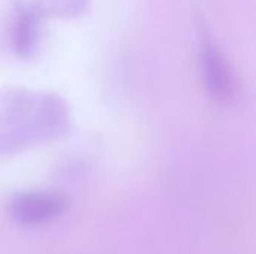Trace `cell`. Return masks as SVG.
Segmentation results:
<instances>
[{
	"label": "cell",
	"mask_w": 256,
	"mask_h": 254,
	"mask_svg": "<svg viewBox=\"0 0 256 254\" xmlns=\"http://www.w3.org/2000/svg\"><path fill=\"white\" fill-rule=\"evenodd\" d=\"M70 126L66 102L51 93L0 90V157L62 138Z\"/></svg>",
	"instance_id": "6da1fadb"
},
{
	"label": "cell",
	"mask_w": 256,
	"mask_h": 254,
	"mask_svg": "<svg viewBox=\"0 0 256 254\" xmlns=\"http://www.w3.org/2000/svg\"><path fill=\"white\" fill-rule=\"evenodd\" d=\"M200 54L202 78L208 93L219 102L231 100L236 88L231 69L224 54L219 51V46L206 30H201Z\"/></svg>",
	"instance_id": "277c9868"
},
{
	"label": "cell",
	"mask_w": 256,
	"mask_h": 254,
	"mask_svg": "<svg viewBox=\"0 0 256 254\" xmlns=\"http://www.w3.org/2000/svg\"><path fill=\"white\" fill-rule=\"evenodd\" d=\"M88 0H40L38 6L42 12H50L57 16L72 18L86 10Z\"/></svg>",
	"instance_id": "5b68a950"
},
{
	"label": "cell",
	"mask_w": 256,
	"mask_h": 254,
	"mask_svg": "<svg viewBox=\"0 0 256 254\" xmlns=\"http://www.w3.org/2000/svg\"><path fill=\"white\" fill-rule=\"evenodd\" d=\"M66 208L63 196L51 192H26L15 195L8 205L14 222L24 226H39L56 220Z\"/></svg>",
	"instance_id": "3957f363"
},
{
	"label": "cell",
	"mask_w": 256,
	"mask_h": 254,
	"mask_svg": "<svg viewBox=\"0 0 256 254\" xmlns=\"http://www.w3.org/2000/svg\"><path fill=\"white\" fill-rule=\"evenodd\" d=\"M42 10L32 1H15L6 19L4 39L8 48L18 57H32L40 37Z\"/></svg>",
	"instance_id": "7a4b0ae2"
}]
</instances>
